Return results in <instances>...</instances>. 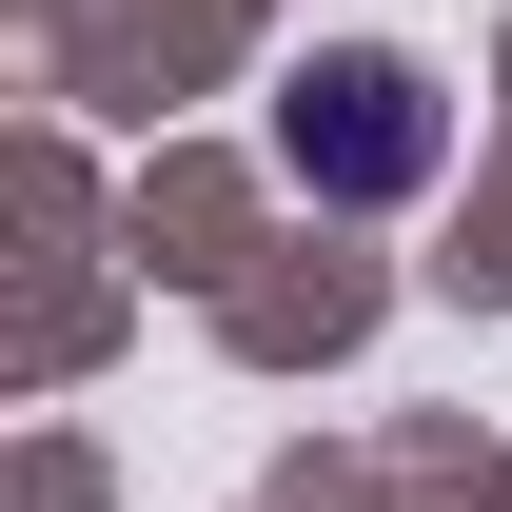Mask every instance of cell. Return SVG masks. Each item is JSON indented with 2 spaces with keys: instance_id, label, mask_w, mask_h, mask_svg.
Instances as JSON below:
<instances>
[{
  "instance_id": "1",
  "label": "cell",
  "mask_w": 512,
  "mask_h": 512,
  "mask_svg": "<svg viewBox=\"0 0 512 512\" xmlns=\"http://www.w3.org/2000/svg\"><path fill=\"white\" fill-rule=\"evenodd\" d=\"M276 158H296V197H355V217H375V197H414V178L453 158V119H434L414 60L355 40V60H316L296 99H276Z\"/></svg>"
}]
</instances>
